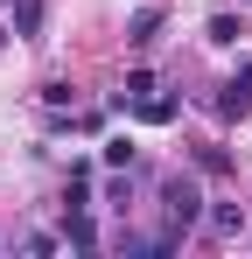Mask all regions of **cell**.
Instances as JSON below:
<instances>
[{"label": "cell", "instance_id": "cell-8", "mask_svg": "<svg viewBox=\"0 0 252 259\" xmlns=\"http://www.w3.org/2000/svg\"><path fill=\"white\" fill-rule=\"evenodd\" d=\"M14 35H42V0H14Z\"/></svg>", "mask_w": 252, "mask_h": 259}, {"label": "cell", "instance_id": "cell-1", "mask_svg": "<svg viewBox=\"0 0 252 259\" xmlns=\"http://www.w3.org/2000/svg\"><path fill=\"white\" fill-rule=\"evenodd\" d=\"M203 210H210V203H203V182H196L189 168L161 175V231L175 238V245H182V238H189V231L203 224Z\"/></svg>", "mask_w": 252, "mask_h": 259}, {"label": "cell", "instance_id": "cell-12", "mask_svg": "<svg viewBox=\"0 0 252 259\" xmlns=\"http://www.w3.org/2000/svg\"><path fill=\"white\" fill-rule=\"evenodd\" d=\"M21 252H35V259H49V252H56V238H49V231H28V238H21Z\"/></svg>", "mask_w": 252, "mask_h": 259}, {"label": "cell", "instance_id": "cell-13", "mask_svg": "<svg viewBox=\"0 0 252 259\" xmlns=\"http://www.w3.org/2000/svg\"><path fill=\"white\" fill-rule=\"evenodd\" d=\"M0 49H7V28H0Z\"/></svg>", "mask_w": 252, "mask_h": 259}, {"label": "cell", "instance_id": "cell-2", "mask_svg": "<svg viewBox=\"0 0 252 259\" xmlns=\"http://www.w3.org/2000/svg\"><path fill=\"white\" fill-rule=\"evenodd\" d=\"M217 112L224 119H252V63H238L231 84H217Z\"/></svg>", "mask_w": 252, "mask_h": 259}, {"label": "cell", "instance_id": "cell-5", "mask_svg": "<svg viewBox=\"0 0 252 259\" xmlns=\"http://www.w3.org/2000/svg\"><path fill=\"white\" fill-rule=\"evenodd\" d=\"M63 238H70L77 252H91V245H98V224H91V210H63Z\"/></svg>", "mask_w": 252, "mask_h": 259}, {"label": "cell", "instance_id": "cell-10", "mask_svg": "<svg viewBox=\"0 0 252 259\" xmlns=\"http://www.w3.org/2000/svg\"><path fill=\"white\" fill-rule=\"evenodd\" d=\"M154 91V70H126V84H119V105H133V98H147Z\"/></svg>", "mask_w": 252, "mask_h": 259}, {"label": "cell", "instance_id": "cell-6", "mask_svg": "<svg viewBox=\"0 0 252 259\" xmlns=\"http://www.w3.org/2000/svg\"><path fill=\"white\" fill-rule=\"evenodd\" d=\"M238 35H245V21H238V14H210V28H203V42H217V49H231Z\"/></svg>", "mask_w": 252, "mask_h": 259}, {"label": "cell", "instance_id": "cell-3", "mask_svg": "<svg viewBox=\"0 0 252 259\" xmlns=\"http://www.w3.org/2000/svg\"><path fill=\"white\" fill-rule=\"evenodd\" d=\"M161 28H168V14H161V7H133V14H126V42H133V49H147Z\"/></svg>", "mask_w": 252, "mask_h": 259}, {"label": "cell", "instance_id": "cell-4", "mask_svg": "<svg viewBox=\"0 0 252 259\" xmlns=\"http://www.w3.org/2000/svg\"><path fill=\"white\" fill-rule=\"evenodd\" d=\"M203 224H210V238H245V210H238V203H217V210H203Z\"/></svg>", "mask_w": 252, "mask_h": 259}, {"label": "cell", "instance_id": "cell-7", "mask_svg": "<svg viewBox=\"0 0 252 259\" xmlns=\"http://www.w3.org/2000/svg\"><path fill=\"white\" fill-rule=\"evenodd\" d=\"M133 112H140L147 126H168V119H175L182 105H175V98H154V91H147V98H133Z\"/></svg>", "mask_w": 252, "mask_h": 259}, {"label": "cell", "instance_id": "cell-9", "mask_svg": "<svg viewBox=\"0 0 252 259\" xmlns=\"http://www.w3.org/2000/svg\"><path fill=\"white\" fill-rule=\"evenodd\" d=\"M42 105H49V112H70V105H77V91L63 84V77H49V84H42Z\"/></svg>", "mask_w": 252, "mask_h": 259}, {"label": "cell", "instance_id": "cell-11", "mask_svg": "<svg viewBox=\"0 0 252 259\" xmlns=\"http://www.w3.org/2000/svg\"><path fill=\"white\" fill-rule=\"evenodd\" d=\"M105 161L112 168H133V140H105Z\"/></svg>", "mask_w": 252, "mask_h": 259}]
</instances>
